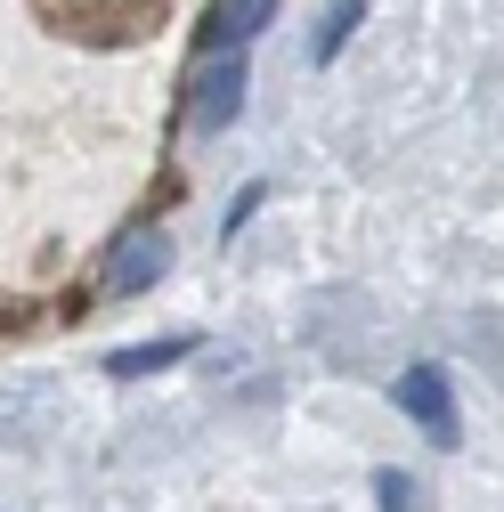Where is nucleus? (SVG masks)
I'll return each instance as SVG.
<instances>
[{
  "label": "nucleus",
  "mask_w": 504,
  "mask_h": 512,
  "mask_svg": "<svg viewBox=\"0 0 504 512\" xmlns=\"http://www.w3.org/2000/svg\"><path fill=\"white\" fill-rule=\"evenodd\" d=\"M391 407L431 439V447H464V423H456V391H448V374L439 366H407L391 382Z\"/></svg>",
  "instance_id": "obj_1"
},
{
  "label": "nucleus",
  "mask_w": 504,
  "mask_h": 512,
  "mask_svg": "<svg viewBox=\"0 0 504 512\" xmlns=\"http://www.w3.org/2000/svg\"><path fill=\"white\" fill-rule=\"evenodd\" d=\"M163 269H171V236L155 220L114 228V244H106V285L114 293H147V285H163Z\"/></svg>",
  "instance_id": "obj_2"
},
{
  "label": "nucleus",
  "mask_w": 504,
  "mask_h": 512,
  "mask_svg": "<svg viewBox=\"0 0 504 512\" xmlns=\"http://www.w3.org/2000/svg\"><path fill=\"white\" fill-rule=\"evenodd\" d=\"M244 49H212V66L196 74V98H187V122L196 131H228V122L244 114Z\"/></svg>",
  "instance_id": "obj_3"
},
{
  "label": "nucleus",
  "mask_w": 504,
  "mask_h": 512,
  "mask_svg": "<svg viewBox=\"0 0 504 512\" xmlns=\"http://www.w3.org/2000/svg\"><path fill=\"white\" fill-rule=\"evenodd\" d=\"M269 17H277V0H212V17H204V49H244Z\"/></svg>",
  "instance_id": "obj_4"
},
{
  "label": "nucleus",
  "mask_w": 504,
  "mask_h": 512,
  "mask_svg": "<svg viewBox=\"0 0 504 512\" xmlns=\"http://www.w3.org/2000/svg\"><path fill=\"white\" fill-rule=\"evenodd\" d=\"M187 350H196V334H163V342H139V350H114L106 366H114L122 382H139V374H163V366H179Z\"/></svg>",
  "instance_id": "obj_5"
},
{
  "label": "nucleus",
  "mask_w": 504,
  "mask_h": 512,
  "mask_svg": "<svg viewBox=\"0 0 504 512\" xmlns=\"http://www.w3.org/2000/svg\"><path fill=\"white\" fill-rule=\"evenodd\" d=\"M350 25H366V0H334V9H326L318 41H309V66H334V57H342V41H350Z\"/></svg>",
  "instance_id": "obj_6"
},
{
  "label": "nucleus",
  "mask_w": 504,
  "mask_h": 512,
  "mask_svg": "<svg viewBox=\"0 0 504 512\" xmlns=\"http://www.w3.org/2000/svg\"><path fill=\"white\" fill-rule=\"evenodd\" d=\"M374 504H383V512H431V496H423L415 472H374Z\"/></svg>",
  "instance_id": "obj_7"
},
{
  "label": "nucleus",
  "mask_w": 504,
  "mask_h": 512,
  "mask_svg": "<svg viewBox=\"0 0 504 512\" xmlns=\"http://www.w3.org/2000/svg\"><path fill=\"white\" fill-rule=\"evenodd\" d=\"M261 196H269V187H261V179H252V187H244V196H236V212H228V236L244 228V212H261Z\"/></svg>",
  "instance_id": "obj_8"
}]
</instances>
